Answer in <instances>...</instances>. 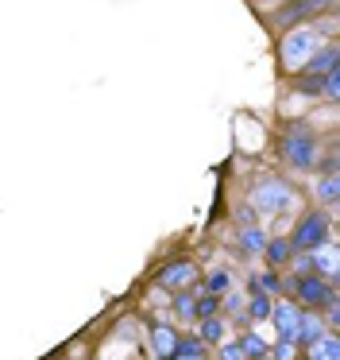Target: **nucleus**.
I'll return each mask as SVG.
<instances>
[{
	"instance_id": "1",
	"label": "nucleus",
	"mask_w": 340,
	"mask_h": 360,
	"mask_svg": "<svg viewBox=\"0 0 340 360\" xmlns=\"http://www.w3.org/2000/svg\"><path fill=\"white\" fill-rule=\"evenodd\" d=\"M317 43H321V35H317L313 27H294V32L282 39V47H278L282 66L286 70H301V66L317 55Z\"/></svg>"
},
{
	"instance_id": "2",
	"label": "nucleus",
	"mask_w": 340,
	"mask_h": 360,
	"mask_svg": "<svg viewBox=\"0 0 340 360\" xmlns=\"http://www.w3.org/2000/svg\"><path fill=\"white\" fill-rule=\"evenodd\" d=\"M325 236H329V217H325V213H306V217L298 221V229H294V236H290V248L313 252V248H321V244H329Z\"/></svg>"
},
{
	"instance_id": "3",
	"label": "nucleus",
	"mask_w": 340,
	"mask_h": 360,
	"mask_svg": "<svg viewBox=\"0 0 340 360\" xmlns=\"http://www.w3.org/2000/svg\"><path fill=\"white\" fill-rule=\"evenodd\" d=\"M282 155L290 167H298V171H309V167L317 163V143L309 132H301V128H294V132L282 136Z\"/></svg>"
},
{
	"instance_id": "4",
	"label": "nucleus",
	"mask_w": 340,
	"mask_h": 360,
	"mask_svg": "<svg viewBox=\"0 0 340 360\" xmlns=\"http://www.w3.org/2000/svg\"><path fill=\"white\" fill-rule=\"evenodd\" d=\"M251 202H255V210H259V213H282L286 205L294 202V194H290V186L267 179V182H259V186H255Z\"/></svg>"
},
{
	"instance_id": "5",
	"label": "nucleus",
	"mask_w": 340,
	"mask_h": 360,
	"mask_svg": "<svg viewBox=\"0 0 340 360\" xmlns=\"http://www.w3.org/2000/svg\"><path fill=\"white\" fill-rule=\"evenodd\" d=\"M298 295H301V302L313 306V310L317 306H332V287L317 271L313 275H298Z\"/></svg>"
},
{
	"instance_id": "6",
	"label": "nucleus",
	"mask_w": 340,
	"mask_h": 360,
	"mask_svg": "<svg viewBox=\"0 0 340 360\" xmlns=\"http://www.w3.org/2000/svg\"><path fill=\"white\" fill-rule=\"evenodd\" d=\"M270 318H275V329H278V337H282V341H298V318H301V314L294 310L290 302L275 306V310H270Z\"/></svg>"
},
{
	"instance_id": "7",
	"label": "nucleus",
	"mask_w": 340,
	"mask_h": 360,
	"mask_svg": "<svg viewBox=\"0 0 340 360\" xmlns=\"http://www.w3.org/2000/svg\"><path fill=\"white\" fill-rule=\"evenodd\" d=\"M193 275H197V271H193V264H185V259H182V264H170L166 271L159 275V283H162V287H170V290H182V287H190V283H193Z\"/></svg>"
},
{
	"instance_id": "8",
	"label": "nucleus",
	"mask_w": 340,
	"mask_h": 360,
	"mask_svg": "<svg viewBox=\"0 0 340 360\" xmlns=\"http://www.w3.org/2000/svg\"><path fill=\"white\" fill-rule=\"evenodd\" d=\"M309 264H313V271H321V279H332V275H336V252L329 248V244H321V248H313L309 252Z\"/></svg>"
},
{
	"instance_id": "9",
	"label": "nucleus",
	"mask_w": 340,
	"mask_h": 360,
	"mask_svg": "<svg viewBox=\"0 0 340 360\" xmlns=\"http://www.w3.org/2000/svg\"><path fill=\"white\" fill-rule=\"evenodd\" d=\"M336 356H340V345H336L332 333H325L321 341L309 345V360H336Z\"/></svg>"
},
{
	"instance_id": "10",
	"label": "nucleus",
	"mask_w": 340,
	"mask_h": 360,
	"mask_svg": "<svg viewBox=\"0 0 340 360\" xmlns=\"http://www.w3.org/2000/svg\"><path fill=\"white\" fill-rule=\"evenodd\" d=\"M306 70L313 74V78H317V74H329V70H336V51H317V55L306 63Z\"/></svg>"
},
{
	"instance_id": "11",
	"label": "nucleus",
	"mask_w": 340,
	"mask_h": 360,
	"mask_svg": "<svg viewBox=\"0 0 340 360\" xmlns=\"http://www.w3.org/2000/svg\"><path fill=\"white\" fill-rule=\"evenodd\" d=\"M321 321L317 318H309V314H301L298 318V341H306V345H313V341H321Z\"/></svg>"
},
{
	"instance_id": "12",
	"label": "nucleus",
	"mask_w": 340,
	"mask_h": 360,
	"mask_svg": "<svg viewBox=\"0 0 340 360\" xmlns=\"http://www.w3.org/2000/svg\"><path fill=\"white\" fill-rule=\"evenodd\" d=\"M174 345H178V337L170 333L166 326H159V329L151 333V349L159 352V356H170V352H174Z\"/></svg>"
},
{
	"instance_id": "13",
	"label": "nucleus",
	"mask_w": 340,
	"mask_h": 360,
	"mask_svg": "<svg viewBox=\"0 0 340 360\" xmlns=\"http://www.w3.org/2000/svg\"><path fill=\"white\" fill-rule=\"evenodd\" d=\"M240 248H244V252H263V233H259V229H240Z\"/></svg>"
},
{
	"instance_id": "14",
	"label": "nucleus",
	"mask_w": 340,
	"mask_h": 360,
	"mask_svg": "<svg viewBox=\"0 0 340 360\" xmlns=\"http://www.w3.org/2000/svg\"><path fill=\"white\" fill-rule=\"evenodd\" d=\"M290 252H294V248H290V240H270V244H267V259H270L275 267H278V264H286V259H290Z\"/></svg>"
},
{
	"instance_id": "15",
	"label": "nucleus",
	"mask_w": 340,
	"mask_h": 360,
	"mask_svg": "<svg viewBox=\"0 0 340 360\" xmlns=\"http://www.w3.org/2000/svg\"><path fill=\"white\" fill-rule=\"evenodd\" d=\"M201 337H205V341H224V321L216 318H205V326H201Z\"/></svg>"
},
{
	"instance_id": "16",
	"label": "nucleus",
	"mask_w": 340,
	"mask_h": 360,
	"mask_svg": "<svg viewBox=\"0 0 340 360\" xmlns=\"http://www.w3.org/2000/svg\"><path fill=\"white\" fill-rule=\"evenodd\" d=\"M251 318H255V321L270 318V298H267V295H251Z\"/></svg>"
},
{
	"instance_id": "17",
	"label": "nucleus",
	"mask_w": 340,
	"mask_h": 360,
	"mask_svg": "<svg viewBox=\"0 0 340 360\" xmlns=\"http://www.w3.org/2000/svg\"><path fill=\"white\" fill-rule=\"evenodd\" d=\"M240 349H244V356H247V360H251V356H263V352H267V349H263V341H259L255 333H247L244 341H240Z\"/></svg>"
},
{
	"instance_id": "18",
	"label": "nucleus",
	"mask_w": 340,
	"mask_h": 360,
	"mask_svg": "<svg viewBox=\"0 0 340 360\" xmlns=\"http://www.w3.org/2000/svg\"><path fill=\"white\" fill-rule=\"evenodd\" d=\"M216 306H221V302H216V295H205L201 302H193V314H201V318H213Z\"/></svg>"
},
{
	"instance_id": "19",
	"label": "nucleus",
	"mask_w": 340,
	"mask_h": 360,
	"mask_svg": "<svg viewBox=\"0 0 340 360\" xmlns=\"http://www.w3.org/2000/svg\"><path fill=\"white\" fill-rule=\"evenodd\" d=\"M228 290V271H213L209 275V295H224Z\"/></svg>"
},
{
	"instance_id": "20",
	"label": "nucleus",
	"mask_w": 340,
	"mask_h": 360,
	"mask_svg": "<svg viewBox=\"0 0 340 360\" xmlns=\"http://www.w3.org/2000/svg\"><path fill=\"white\" fill-rule=\"evenodd\" d=\"M321 94H325V97H336V94H340V70H329V74H325Z\"/></svg>"
},
{
	"instance_id": "21",
	"label": "nucleus",
	"mask_w": 340,
	"mask_h": 360,
	"mask_svg": "<svg viewBox=\"0 0 340 360\" xmlns=\"http://www.w3.org/2000/svg\"><path fill=\"white\" fill-rule=\"evenodd\" d=\"M174 352H178V356H201L205 349H201V341H178Z\"/></svg>"
},
{
	"instance_id": "22",
	"label": "nucleus",
	"mask_w": 340,
	"mask_h": 360,
	"mask_svg": "<svg viewBox=\"0 0 340 360\" xmlns=\"http://www.w3.org/2000/svg\"><path fill=\"white\" fill-rule=\"evenodd\" d=\"M174 306H178V318H182V321H193V318H197V314H193V302H190V298H185V295L178 298Z\"/></svg>"
},
{
	"instance_id": "23",
	"label": "nucleus",
	"mask_w": 340,
	"mask_h": 360,
	"mask_svg": "<svg viewBox=\"0 0 340 360\" xmlns=\"http://www.w3.org/2000/svg\"><path fill=\"white\" fill-rule=\"evenodd\" d=\"M321 198H325L329 205L336 202V179H325V182H321Z\"/></svg>"
},
{
	"instance_id": "24",
	"label": "nucleus",
	"mask_w": 340,
	"mask_h": 360,
	"mask_svg": "<svg viewBox=\"0 0 340 360\" xmlns=\"http://www.w3.org/2000/svg\"><path fill=\"white\" fill-rule=\"evenodd\" d=\"M221 356H224V360H244V349H240V345H224Z\"/></svg>"
},
{
	"instance_id": "25",
	"label": "nucleus",
	"mask_w": 340,
	"mask_h": 360,
	"mask_svg": "<svg viewBox=\"0 0 340 360\" xmlns=\"http://www.w3.org/2000/svg\"><path fill=\"white\" fill-rule=\"evenodd\" d=\"M278 360H294V341H278Z\"/></svg>"
},
{
	"instance_id": "26",
	"label": "nucleus",
	"mask_w": 340,
	"mask_h": 360,
	"mask_svg": "<svg viewBox=\"0 0 340 360\" xmlns=\"http://www.w3.org/2000/svg\"><path fill=\"white\" fill-rule=\"evenodd\" d=\"M259 287H263V290H275V287H278V279H275V275H263Z\"/></svg>"
},
{
	"instance_id": "27",
	"label": "nucleus",
	"mask_w": 340,
	"mask_h": 360,
	"mask_svg": "<svg viewBox=\"0 0 340 360\" xmlns=\"http://www.w3.org/2000/svg\"><path fill=\"white\" fill-rule=\"evenodd\" d=\"M325 4H332V0H306L301 8H325Z\"/></svg>"
},
{
	"instance_id": "28",
	"label": "nucleus",
	"mask_w": 340,
	"mask_h": 360,
	"mask_svg": "<svg viewBox=\"0 0 340 360\" xmlns=\"http://www.w3.org/2000/svg\"><path fill=\"white\" fill-rule=\"evenodd\" d=\"M178 360H201V356H178Z\"/></svg>"
},
{
	"instance_id": "29",
	"label": "nucleus",
	"mask_w": 340,
	"mask_h": 360,
	"mask_svg": "<svg viewBox=\"0 0 340 360\" xmlns=\"http://www.w3.org/2000/svg\"><path fill=\"white\" fill-rule=\"evenodd\" d=\"M255 360H267V356H255Z\"/></svg>"
}]
</instances>
